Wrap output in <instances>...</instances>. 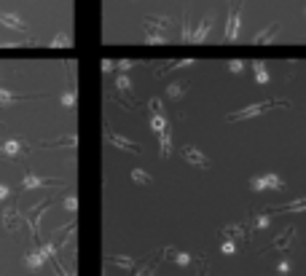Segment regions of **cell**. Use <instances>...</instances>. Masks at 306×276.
Masks as SVG:
<instances>
[{
    "mask_svg": "<svg viewBox=\"0 0 306 276\" xmlns=\"http://www.w3.org/2000/svg\"><path fill=\"white\" fill-rule=\"evenodd\" d=\"M282 30V24L280 22H271L269 27H263L261 32H255V38H253V43H274V38H277V32Z\"/></svg>",
    "mask_w": 306,
    "mask_h": 276,
    "instance_id": "cell-8",
    "label": "cell"
},
{
    "mask_svg": "<svg viewBox=\"0 0 306 276\" xmlns=\"http://www.w3.org/2000/svg\"><path fill=\"white\" fill-rule=\"evenodd\" d=\"M212 19H215V14H212V11H207L204 19L199 22V27H196L194 32H191V41H194V43H204V41H207V35H209V30H212Z\"/></svg>",
    "mask_w": 306,
    "mask_h": 276,
    "instance_id": "cell-6",
    "label": "cell"
},
{
    "mask_svg": "<svg viewBox=\"0 0 306 276\" xmlns=\"http://www.w3.org/2000/svg\"><path fill=\"white\" fill-rule=\"evenodd\" d=\"M150 129H153V134H161L164 129H169L164 113H153V116H150Z\"/></svg>",
    "mask_w": 306,
    "mask_h": 276,
    "instance_id": "cell-13",
    "label": "cell"
},
{
    "mask_svg": "<svg viewBox=\"0 0 306 276\" xmlns=\"http://www.w3.org/2000/svg\"><path fill=\"white\" fill-rule=\"evenodd\" d=\"M293 231H282L280 236H277V239H274V247H277V250H285V244H290L293 242V236H290Z\"/></svg>",
    "mask_w": 306,
    "mask_h": 276,
    "instance_id": "cell-24",
    "label": "cell"
},
{
    "mask_svg": "<svg viewBox=\"0 0 306 276\" xmlns=\"http://www.w3.org/2000/svg\"><path fill=\"white\" fill-rule=\"evenodd\" d=\"M290 268H293V263H290L288 258L280 260V265H277V271H280V273H290Z\"/></svg>",
    "mask_w": 306,
    "mask_h": 276,
    "instance_id": "cell-31",
    "label": "cell"
},
{
    "mask_svg": "<svg viewBox=\"0 0 306 276\" xmlns=\"http://www.w3.org/2000/svg\"><path fill=\"white\" fill-rule=\"evenodd\" d=\"M253 73H255V81H258V83H263V86L271 81V75H269V70H266V64H263V62H253Z\"/></svg>",
    "mask_w": 306,
    "mask_h": 276,
    "instance_id": "cell-14",
    "label": "cell"
},
{
    "mask_svg": "<svg viewBox=\"0 0 306 276\" xmlns=\"http://www.w3.org/2000/svg\"><path fill=\"white\" fill-rule=\"evenodd\" d=\"M46 185H59V180L38 177V175H24V180H22V190H35V188H46Z\"/></svg>",
    "mask_w": 306,
    "mask_h": 276,
    "instance_id": "cell-7",
    "label": "cell"
},
{
    "mask_svg": "<svg viewBox=\"0 0 306 276\" xmlns=\"http://www.w3.org/2000/svg\"><path fill=\"white\" fill-rule=\"evenodd\" d=\"M159 140H161V158H169V153H172V134H169V129L161 131Z\"/></svg>",
    "mask_w": 306,
    "mask_h": 276,
    "instance_id": "cell-16",
    "label": "cell"
},
{
    "mask_svg": "<svg viewBox=\"0 0 306 276\" xmlns=\"http://www.w3.org/2000/svg\"><path fill=\"white\" fill-rule=\"evenodd\" d=\"M239 24H242V0H231V6H228V24L223 32L226 41H236Z\"/></svg>",
    "mask_w": 306,
    "mask_h": 276,
    "instance_id": "cell-3",
    "label": "cell"
},
{
    "mask_svg": "<svg viewBox=\"0 0 306 276\" xmlns=\"http://www.w3.org/2000/svg\"><path fill=\"white\" fill-rule=\"evenodd\" d=\"M180 156H183L191 166H199V169H209V166H212V161H209L202 150H196L194 145H183V148H180Z\"/></svg>",
    "mask_w": 306,
    "mask_h": 276,
    "instance_id": "cell-4",
    "label": "cell"
},
{
    "mask_svg": "<svg viewBox=\"0 0 306 276\" xmlns=\"http://www.w3.org/2000/svg\"><path fill=\"white\" fill-rule=\"evenodd\" d=\"M46 260H49V255H46V252H43V247H41V250H35V252L27 255V258H24V265H27L30 271H38Z\"/></svg>",
    "mask_w": 306,
    "mask_h": 276,
    "instance_id": "cell-10",
    "label": "cell"
},
{
    "mask_svg": "<svg viewBox=\"0 0 306 276\" xmlns=\"http://www.w3.org/2000/svg\"><path fill=\"white\" fill-rule=\"evenodd\" d=\"M113 67H116L113 59H102V73H113Z\"/></svg>",
    "mask_w": 306,
    "mask_h": 276,
    "instance_id": "cell-33",
    "label": "cell"
},
{
    "mask_svg": "<svg viewBox=\"0 0 306 276\" xmlns=\"http://www.w3.org/2000/svg\"><path fill=\"white\" fill-rule=\"evenodd\" d=\"M110 263H113V265H118V268H135V260L127 258V255H113Z\"/></svg>",
    "mask_w": 306,
    "mask_h": 276,
    "instance_id": "cell-20",
    "label": "cell"
},
{
    "mask_svg": "<svg viewBox=\"0 0 306 276\" xmlns=\"http://www.w3.org/2000/svg\"><path fill=\"white\" fill-rule=\"evenodd\" d=\"M116 67H118L121 73H129L132 67H135V62H132V59H121V62H116Z\"/></svg>",
    "mask_w": 306,
    "mask_h": 276,
    "instance_id": "cell-29",
    "label": "cell"
},
{
    "mask_svg": "<svg viewBox=\"0 0 306 276\" xmlns=\"http://www.w3.org/2000/svg\"><path fill=\"white\" fill-rule=\"evenodd\" d=\"M0 22H3V14H0Z\"/></svg>",
    "mask_w": 306,
    "mask_h": 276,
    "instance_id": "cell-37",
    "label": "cell"
},
{
    "mask_svg": "<svg viewBox=\"0 0 306 276\" xmlns=\"http://www.w3.org/2000/svg\"><path fill=\"white\" fill-rule=\"evenodd\" d=\"M274 105H285L282 99H266V102H255V105H250V108H242V110H236V113H231L226 121L228 123H236V121H244V118H253V116H261V113H266V110H271Z\"/></svg>",
    "mask_w": 306,
    "mask_h": 276,
    "instance_id": "cell-2",
    "label": "cell"
},
{
    "mask_svg": "<svg viewBox=\"0 0 306 276\" xmlns=\"http://www.w3.org/2000/svg\"><path fill=\"white\" fill-rule=\"evenodd\" d=\"M0 156L3 158H19L22 156V142L19 140H3L0 142Z\"/></svg>",
    "mask_w": 306,
    "mask_h": 276,
    "instance_id": "cell-9",
    "label": "cell"
},
{
    "mask_svg": "<svg viewBox=\"0 0 306 276\" xmlns=\"http://www.w3.org/2000/svg\"><path fill=\"white\" fill-rule=\"evenodd\" d=\"M145 19H148L150 24H156L159 30H164V32L169 30V24H172V19H169V16H145Z\"/></svg>",
    "mask_w": 306,
    "mask_h": 276,
    "instance_id": "cell-23",
    "label": "cell"
},
{
    "mask_svg": "<svg viewBox=\"0 0 306 276\" xmlns=\"http://www.w3.org/2000/svg\"><path fill=\"white\" fill-rule=\"evenodd\" d=\"M186 91H188V83H177L175 81V83H169V86H167V94H169V97H175V99L183 97Z\"/></svg>",
    "mask_w": 306,
    "mask_h": 276,
    "instance_id": "cell-19",
    "label": "cell"
},
{
    "mask_svg": "<svg viewBox=\"0 0 306 276\" xmlns=\"http://www.w3.org/2000/svg\"><path fill=\"white\" fill-rule=\"evenodd\" d=\"M228 70H231V73H242L244 70V62L242 59H231V62H228Z\"/></svg>",
    "mask_w": 306,
    "mask_h": 276,
    "instance_id": "cell-30",
    "label": "cell"
},
{
    "mask_svg": "<svg viewBox=\"0 0 306 276\" xmlns=\"http://www.w3.org/2000/svg\"><path fill=\"white\" fill-rule=\"evenodd\" d=\"M59 102H62V108H73L75 105V91H65L59 97Z\"/></svg>",
    "mask_w": 306,
    "mask_h": 276,
    "instance_id": "cell-25",
    "label": "cell"
},
{
    "mask_svg": "<svg viewBox=\"0 0 306 276\" xmlns=\"http://www.w3.org/2000/svg\"><path fill=\"white\" fill-rule=\"evenodd\" d=\"M132 180H135L137 185H150L153 183V177L145 172V169H132Z\"/></svg>",
    "mask_w": 306,
    "mask_h": 276,
    "instance_id": "cell-18",
    "label": "cell"
},
{
    "mask_svg": "<svg viewBox=\"0 0 306 276\" xmlns=\"http://www.w3.org/2000/svg\"><path fill=\"white\" fill-rule=\"evenodd\" d=\"M8 193H11V190H8V185H0V201H6Z\"/></svg>",
    "mask_w": 306,
    "mask_h": 276,
    "instance_id": "cell-35",
    "label": "cell"
},
{
    "mask_svg": "<svg viewBox=\"0 0 306 276\" xmlns=\"http://www.w3.org/2000/svg\"><path fill=\"white\" fill-rule=\"evenodd\" d=\"M142 27H145V41H148V43H164V41H167V32L159 30L156 24H150L148 19H145V24H142Z\"/></svg>",
    "mask_w": 306,
    "mask_h": 276,
    "instance_id": "cell-11",
    "label": "cell"
},
{
    "mask_svg": "<svg viewBox=\"0 0 306 276\" xmlns=\"http://www.w3.org/2000/svg\"><path fill=\"white\" fill-rule=\"evenodd\" d=\"M70 43H73V38H70L68 32H56V35H54V41H51L54 49H65V46H70Z\"/></svg>",
    "mask_w": 306,
    "mask_h": 276,
    "instance_id": "cell-21",
    "label": "cell"
},
{
    "mask_svg": "<svg viewBox=\"0 0 306 276\" xmlns=\"http://www.w3.org/2000/svg\"><path fill=\"white\" fill-rule=\"evenodd\" d=\"M65 209H68V212H75V209H78V198L68 196V198H65Z\"/></svg>",
    "mask_w": 306,
    "mask_h": 276,
    "instance_id": "cell-28",
    "label": "cell"
},
{
    "mask_svg": "<svg viewBox=\"0 0 306 276\" xmlns=\"http://www.w3.org/2000/svg\"><path fill=\"white\" fill-rule=\"evenodd\" d=\"M196 276H209V265L204 263V265H199V273Z\"/></svg>",
    "mask_w": 306,
    "mask_h": 276,
    "instance_id": "cell-36",
    "label": "cell"
},
{
    "mask_svg": "<svg viewBox=\"0 0 306 276\" xmlns=\"http://www.w3.org/2000/svg\"><path fill=\"white\" fill-rule=\"evenodd\" d=\"M105 137H108L110 145H116V148H121V150H127V153H142L137 142H132V140H127V137H121V134H116V131H110V129L105 131Z\"/></svg>",
    "mask_w": 306,
    "mask_h": 276,
    "instance_id": "cell-5",
    "label": "cell"
},
{
    "mask_svg": "<svg viewBox=\"0 0 306 276\" xmlns=\"http://www.w3.org/2000/svg\"><path fill=\"white\" fill-rule=\"evenodd\" d=\"M116 89H118L121 94H132V81L127 78V73H121L118 78H116Z\"/></svg>",
    "mask_w": 306,
    "mask_h": 276,
    "instance_id": "cell-22",
    "label": "cell"
},
{
    "mask_svg": "<svg viewBox=\"0 0 306 276\" xmlns=\"http://www.w3.org/2000/svg\"><path fill=\"white\" fill-rule=\"evenodd\" d=\"M303 209H306V198H298V201H290V204L271 206V212H303Z\"/></svg>",
    "mask_w": 306,
    "mask_h": 276,
    "instance_id": "cell-12",
    "label": "cell"
},
{
    "mask_svg": "<svg viewBox=\"0 0 306 276\" xmlns=\"http://www.w3.org/2000/svg\"><path fill=\"white\" fill-rule=\"evenodd\" d=\"M172 260H175L177 265H188V263H191V255H186V252H175V255H172Z\"/></svg>",
    "mask_w": 306,
    "mask_h": 276,
    "instance_id": "cell-27",
    "label": "cell"
},
{
    "mask_svg": "<svg viewBox=\"0 0 306 276\" xmlns=\"http://www.w3.org/2000/svg\"><path fill=\"white\" fill-rule=\"evenodd\" d=\"M255 225H258V228H269V215L263 212L261 217H258V223H255Z\"/></svg>",
    "mask_w": 306,
    "mask_h": 276,
    "instance_id": "cell-34",
    "label": "cell"
},
{
    "mask_svg": "<svg viewBox=\"0 0 306 276\" xmlns=\"http://www.w3.org/2000/svg\"><path fill=\"white\" fill-rule=\"evenodd\" d=\"M221 252H223V255H234V252H236V244H234L231 239H223V244H221Z\"/></svg>",
    "mask_w": 306,
    "mask_h": 276,
    "instance_id": "cell-26",
    "label": "cell"
},
{
    "mask_svg": "<svg viewBox=\"0 0 306 276\" xmlns=\"http://www.w3.org/2000/svg\"><path fill=\"white\" fill-rule=\"evenodd\" d=\"M247 188L255 190V193H266V190H285L288 183L274 172H263V175H255V177L247 180Z\"/></svg>",
    "mask_w": 306,
    "mask_h": 276,
    "instance_id": "cell-1",
    "label": "cell"
},
{
    "mask_svg": "<svg viewBox=\"0 0 306 276\" xmlns=\"http://www.w3.org/2000/svg\"><path fill=\"white\" fill-rule=\"evenodd\" d=\"M19 99H24L22 94H14V91H8V89H0V108H8V105H14Z\"/></svg>",
    "mask_w": 306,
    "mask_h": 276,
    "instance_id": "cell-17",
    "label": "cell"
},
{
    "mask_svg": "<svg viewBox=\"0 0 306 276\" xmlns=\"http://www.w3.org/2000/svg\"><path fill=\"white\" fill-rule=\"evenodd\" d=\"M0 24H6V27H11V30H24V22H22V16H16V14H3V22Z\"/></svg>",
    "mask_w": 306,
    "mask_h": 276,
    "instance_id": "cell-15",
    "label": "cell"
},
{
    "mask_svg": "<svg viewBox=\"0 0 306 276\" xmlns=\"http://www.w3.org/2000/svg\"><path fill=\"white\" fill-rule=\"evenodd\" d=\"M150 110H153V113H164V105H161L156 97H153V99H150Z\"/></svg>",
    "mask_w": 306,
    "mask_h": 276,
    "instance_id": "cell-32",
    "label": "cell"
}]
</instances>
